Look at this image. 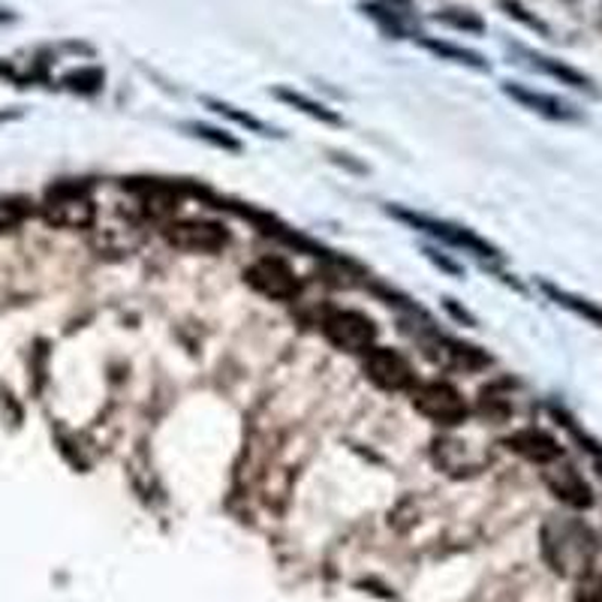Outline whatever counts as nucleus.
<instances>
[{
    "label": "nucleus",
    "instance_id": "nucleus-1",
    "mask_svg": "<svg viewBox=\"0 0 602 602\" xmlns=\"http://www.w3.org/2000/svg\"><path fill=\"white\" fill-rule=\"evenodd\" d=\"M597 549V534L576 518H557L542 530V551L561 576H588Z\"/></svg>",
    "mask_w": 602,
    "mask_h": 602
},
{
    "label": "nucleus",
    "instance_id": "nucleus-2",
    "mask_svg": "<svg viewBox=\"0 0 602 602\" xmlns=\"http://www.w3.org/2000/svg\"><path fill=\"white\" fill-rule=\"evenodd\" d=\"M410 392H413V406L419 410L425 419H431L434 425L455 428V425H461L471 416V406L464 401V394L455 386H449V382H416Z\"/></svg>",
    "mask_w": 602,
    "mask_h": 602
},
{
    "label": "nucleus",
    "instance_id": "nucleus-3",
    "mask_svg": "<svg viewBox=\"0 0 602 602\" xmlns=\"http://www.w3.org/2000/svg\"><path fill=\"white\" fill-rule=\"evenodd\" d=\"M46 221L64 229H85L93 223V202L79 184H58L46 199Z\"/></svg>",
    "mask_w": 602,
    "mask_h": 602
},
{
    "label": "nucleus",
    "instance_id": "nucleus-4",
    "mask_svg": "<svg viewBox=\"0 0 602 602\" xmlns=\"http://www.w3.org/2000/svg\"><path fill=\"white\" fill-rule=\"evenodd\" d=\"M323 331L326 338L338 350H347V353H367L374 341H377V328H374V319L359 311H331V314L323 319Z\"/></svg>",
    "mask_w": 602,
    "mask_h": 602
},
{
    "label": "nucleus",
    "instance_id": "nucleus-5",
    "mask_svg": "<svg viewBox=\"0 0 602 602\" xmlns=\"http://www.w3.org/2000/svg\"><path fill=\"white\" fill-rule=\"evenodd\" d=\"M365 374L386 392H404L416 386V374L404 355L389 347H371L365 353Z\"/></svg>",
    "mask_w": 602,
    "mask_h": 602
},
{
    "label": "nucleus",
    "instance_id": "nucleus-6",
    "mask_svg": "<svg viewBox=\"0 0 602 602\" xmlns=\"http://www.w3.org/2000/svg\"><path fill=\"white\" fill-rule=\"evenodd\" d=\"M398 221H406L410 226H416L422 233H431V236L443 238L449 244H455V248H464L476 253V256H500V250L494 244H488L482 238L471 233V229H464V226H455V223H446V221H434V217H425V214H413V211H392Z\"/></svg>",
    "mask_w": 602,
    "mask_h": 602
},
{
    "label": "nucleus",
    "instance_id": "nucleus-7",
    "mask_svg": "<svg viewBox=\"0 0 602 602\" xmlns=\"http://www.w3.org/2000/svg\"><path fill=\"white\" fill-rule=\"evenodd\" d=\"M166 241L178 250H193V253H217L229 244V233L221 223L211 221H181L172 223L166 229Z\"/></svg>",
    "mask_w": 602,
    "mask_h": 602
},
{
    "label": "nucleus",
    "instance_id": "nucleus-8",
    "mask_svg": "<svg viewBox=\"0 0 602 602\" xmlns=\"http://www.w3.org/2000/svg\"><path fill=\"white\" fill-rule=\"evenodd\" d=\"M244 277L250 280V287H256L268 299L289 301L299 296V277L287 262L277 260V256H265V260L253 262Z\"/></svg>",
    "mask_w": 602,
    "mask_h": 602
},
{
    "label": "nucleus",
    "instance_id": "nucleus-9",
    "mask_svg": "<svg viewBox=\"0 0 602 602\" xmlns=\"http://www.w3.org/2000/svg\"><path fill=\"white\" fill-rule=\"evenodd\" d=\"M545 482L554 491V498L563 500L566 506H573V510H588V506H593V491H590L585 476L573 464H557V461L549 464Z\"/></svg>",
    "mask_w": 602,
    "mask_h": 602
},
{
    "label": "nucleus",
    "instance_id": "nucleus-10",
    "mask_svg": "<svg viewBox=\"0 0 602 602\" xmlns=\"http://www.w3.org/2000/svg\"><path fill=\"white\" fill-rule=\"evenodd\" d=\"M506 446H510L512 452H518L522 459L534 461V464H542V467H549V464L563 459V446L557 443L551 434L539 431V428L515 431L512 437H506Z\"/></svg>",
    "mask_w": 602,
    "mask_h": 602
},
{
    "label": "nucleus",
    "instance_id": "nucleus-11",
    "mask_svg": "<svg viewBox=\"0 0 602 602\" xmlns=\"http://www.w3.org/2000/svg\"><path fill=\"white\" fill-rule=\"evenodd\" d=\"M503 91L510 93L512 100H518L522 105H527L530 112H539V115H545V118L551 121L576 118V112H573L569 105H563L561 100H554V97H549V93L530 91V88H522V85H515V81H506V85H503Z\"/></svg>",
    "mask_w": 602,
    "mask_h": 602
},
{
    "label": "nucleus",
    "instance_id": "nucleus-12",
    "mask_svg": "<svg viewBox=\"0 0 602 602\" xmlns=\"http://www.w3.org/2000/svg\"><path fill=\"white\" fill-rule=\"evenodd\" d=\"M275 97H277V100H284L287 105H292V109L304 112L308 118L323 121V124H341V115H338V112H331L328 105L311 100L308 93L292 91V88H275Z\"/></svg>",
    "mask_w": 602,
    "mask_h": 602
},
{
    "label": "nucleus",
    "instance_id": "nucleus-13",
    "mask_svg": "<svg viewBox=\"0 0 602 602\" xmlns=\"http://www.w3.org/2000/svg\"><path fill=\"white\" fill-rule=\"evenodd\" d=\"M542 292H545L549 299L557 301L561 308H569V311H576L578 316H585V319H590V323H597V326H602V308H597L593 301L578 299V296H573V292L551 287V284H542Z\"/></svg>",
    "mask_w": 602,
    "mask_h": 602
},
{
    "label": "nucleus",
    "instance_id": "nucleus-14",
    "mask_svg": "<svg viewBox=\"0 0 602 602\" xmlns=\"http://www.w3.org/2000/svg\"><path fill=\"white\" fill-rule=\"evenodd\" d=\"M422 46H425L428 52L440 54L443 61H455V64L473 66V70H488V64H485V61H482V54L471 52V49H461V46H452V42L425 40V37H422Z\"/></svg>",
    "mask_w": 602,
    "mask_h": 602
},
{
    "label": "nucleus",
    "instance_id": "nucleus-15",
    "mask_svg": "<svg viewBox=\"0 0 602 602\" xmlns=\"http://www.w3.org/2000/svg\"><path fill=\"white\" fill-rule=\"evenodd\" d=\"M27 214H30V202H27V199H18V197L0 199V233L15 229L18 223L27 221Z\"/></svg>",
    "mask_w": 602,
    "mask_h": 602
},
{
    "label": "nucleus",
    "instance_id": "nucleus-16",
    "mask_svg": "<svg viewBox=\"0 0 602 602\" xmlns=\"http://www.w3.org/2000/svg\"><path fill=\"white\" fill-rule=\"evenodd\" d=\"M64 85L81 93L100 91V88H103V70H97V66H81V70H76V73H70V76H66Z\"/></svg>",
    "mask_w": 602,
    "mask_h": 602
},
{
    "label": "nucleus",
    "instance_id": "nucleus-17",
    "mask_svg": "<svg viewBox=\"0 0 602 602\" xmlns=\"http://www.w3.org/2000/svg\"><path fill=\"white\" fill-rule=\"evenodd\" d=\"M545 73H551L554 79L566 81V85H573V88H590L588 76H581L578 70H573V66L561 64V61H551V58H534Z\"/></svg>",
    "mask_w": 602,
    "mask_h": 602
},
{
    "label": "nucleus",
    "instance_id": "nucleus-18",
    "mask_svg": "<svg viewBox=\"0 0 602 602\" xmlns=\"http://www.w3.org/2000/svg\"><path fill=\"white\" fill-rule=\"evenodd\" d=\"M187 130L193 133L197 139H205V142L217 145V148H226V151H241V142H238V139H233L229 133L214 130V127H209V124H187Z\"/></svg>",
    "mask_w": 602,
    "mask_h": 602
},
{
    "label": "nucleus",
    "instance_id": "nucleus-19",
    "mask_svg": "<svg viewBox=\"0 0 602 602\" xmlns=\"http://www.w3.org/2000/svg\"><path fill=\"white\" fill-rule=\"evenodd\" d=\"M205 103L217 112V115H226V118H233L236 124H241V127H250V130H256V133H265V124L262 121H256L253 115H248V112H238L236 105H229V103H221V100H205Z\"/></svg>",
    "mask_w": 602,
    "mask_h": 602
},
{
    "label": "nucleus",
    "instance_id": "nucleus-20",
    "mask_svg": "<svg viewBox=\"0 0 602 602\" xmlns=\"http://www.w3.org/2000/svg\"><path fill=\"white\" fill-rule=\"evenodd\" d=\"M437 22H446V25L461 27V30H473V34H482L485 30L482 18H476L473 13L461 15L459 10H446V13H437Z\"/></svg>",
    "mask_w": 602,
    "mask_h": 602
},
{
    "label": "nucleus",
    "instance_id": "nucleus-21",
    "mask_svg": "<svg viewBox=\"0 0 602 602\" xmlns=\"http://www.w3.org/2000/svg\"><path fill=\"white\" fill-rule=\"evenodd\" d=\"M576 602H602V576L588 578L581 590H578V600Z\"/></svg>",
    "mask_w": 602,
    "mask_h": 602
},
{
    "label": "nucleus",
    "instance_id": "nucleus-22",
    "mask_svg": "<svg viewBox=\"0 0 602 602\" xmlns=\"http://www.w3.org/2000/svg\"><path fill=\"white\" fill-rule=\"evenodd\" d=\"M446 311L455 316V319H461V323H467V326H476V319H473V316L467 314L464 308H459V304H455L452 299H446Z\"/></svg>",
    "mask_w": 602,
    "mask_h": 602
},
{
    "label": "nucleus",
    "instance_id": "nucleus-23",
    "mask_svg": "<svg viewBox=\"0 0 602 602\" xmlns=\"http://www.w3.org/2000/svg\"><path fill=\"white\" fill-rule=\"evenodd\" d=\"M600 473H602V464H600Z\"/></svg>",
    "mask_w": 602,
    "mask_h": 602
},
{
    "label": "nucleus",
    "instance_id": "nucleus-24",
    "mask_svg": "<svg viewBox=\"0 0 602 602\" xmlns=\"http://www.w3.org/2000/svg\"><path fill=\"white\" fill-rule=\"evenodd\" d=\"M0 121H3V115H0Z\"/></svg>",
    "mask_w": 602,
    "mask_h": 602
}]
</instances>
